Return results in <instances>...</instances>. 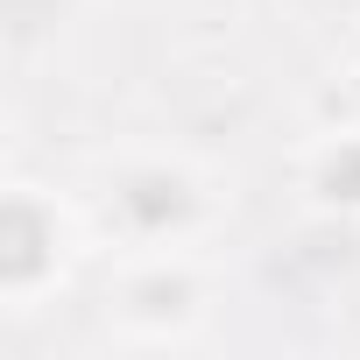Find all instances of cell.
<instances>
[{"mask_svg":"<svg viewBox=\"0 0 360 360\" xmlns=\"http://www.w3.org/2000/svg\"><path fill=\"white\" fill-rule=\"evenodd\" d=\"M99 226L127 248V255H155V248H191L212 219L205 176L176 155H127L99 176L92 191Z\"/></svg>","mask_w":360,"mask_h":360,"instance_id":"6da1fadb","label":"cell"},{"mask_svg":"<svg viewBox=\"0 0 360 360\" xmlns=\"http://www.w3.org/2000/svg\"><path fill=\"white\" fill-rule=\"evenodd\" d=\"M106 311L120 318L127 339H184V325L205 311V290H198V269L184 262V248H155V255L127 262Z\"/></svg>","mask_w":360,"mask_h":360,"instance_id":"7a4b0ae2","label":"cell"},{"mask_svg":"<svg viewBox=\"0 0 360 360\" xmlns=\"http://www.w3.org/2000/svg\"><path fill=\"white\" fill-rule=\"evenodd\" d=\"M57 276H64V212L36 184H15L8 212H0V283H8V304L36 311V297Z\"/></svg>","mask_w":360,"mask_h":360,"instance_id":"3957f363","label":"cell"},{"mask_svg":"<svg viewBox=\"0 0 360 360\" xmlns=\"http://www.w3.org/2000/svg\"><path fill=\"white\" fill-rule=\"evenodd\" d=\"M304 184H311V198L318 205H360V134H339V141H325L318 155H311V169H304Z\"/></svg>","mask_w":360,"mask_h":360,"instance_id":"277c9868","label":"cell"}]
</instances>
